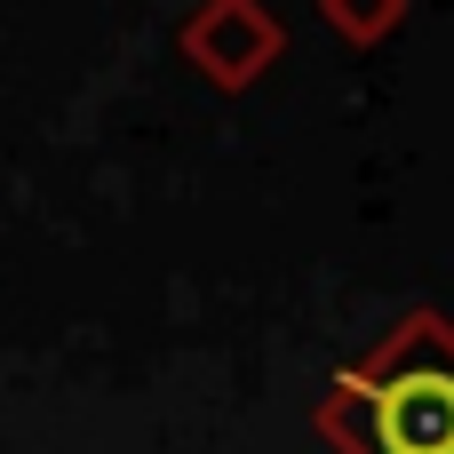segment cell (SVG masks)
I'll use <instances>...</instances> for the list:
<instances>
[{
	"label": "cell",
	"instance_id": "cell-1",
	"mask_svg": "<svg viewBox=\"0 0 454 454\" xmlns=\"http://www.w3.org/2000/svg\"><path fill=\"white\" fill-rule=\"evenodd\" d=\"M311 423L335 454H454V327L439 311H407L327 383Z\"/></svg>",
	"mask_w": 454,
	"mask_h": 454
},
{
	"label": "cell",
	"instance_id": "cell-3",
	"mask_svg": "<svg viewBox=\"0 0 454 454\" xmlns=\"http://www.w3.org/2000/svg\"><path fill=\"white\" fill-rule=\"evenodd\" d=\"M319 24L351 48H383L407 24V0H319Z\"/></svg>",
	"mask_w": 454,
	"mask_h": 454
},
{
	"label": "cell",
	"instance_id": "cell-2",
	"mask_svg": "<svg viewBox=\"0 0 454 454\" xmlns=\"http://www.w3.org/2000/svg\"><path fill=\"white\" fill-rule=\"evenodd\" d=\"M176 48H184V64H192L207 88L239 96V88H255V80L287 56V24H279L263 0H200V8L184 16Z\"/></svg>",
	"mask_w": 454,
	"mask_h": 454
}]
</instances>
